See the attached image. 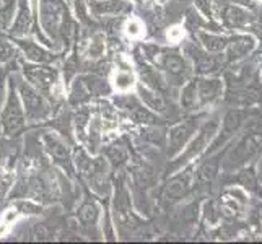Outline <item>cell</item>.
Here are the masks:
<instances>
[{
    "label": "cell",
    "instance_id": "6da1fadb",
    "mask_svg": "<svg viewBox=\"0 0 262 244\" xmlns=\"http://www.w3.org/2000/svg\"><path fill=\"white\" fill-rule=\"evenodd\" d=\"M0 124H2L4 134L10 135V137L20 134L26 125V116H25L20 95H18V92L15 90V85H12V83L8 86V95L4 103L2 116H0Z\"/></svg>",
    "mask_w": 262,
    "mask_h": 244
},
{
    "label": "cell",
    "instance_id": "7a4b0ae2",
    "mask_svg": "<svg viewBox=\"0 0 262 244\" xmlns=\"http://www.w3.org/2000/svg\"><path fill=\"white\" fill-rule=\"evenodd\" d=\"M16 92L20 95L26 121L39 122V121L48 119L51 114V106L48 103L46 96L41 92H38V90L33 85H30L28 81H20Z\"/></svg>",
    "mask_w": 262,
    "mask_h": 244
},
{
    "label": "cell",
    "instance_id": "3957f363",
    "mask_svg": "<svg viewBox=\"0 0 262 244\" xmlns=\"http://www.w3.org/2000/svg\"><path fill=\"white\" fill-rule=\"evenodd\" d=\"M41 12V25L51 38L59 42L60 41V30L64 23L70 18L67 7L62 0H41L39 4Z\"/></svg>",
    "mask_w": 262,
    "mask_h": 244
},
{
    "label": "cell",
    "instance_id": "277c9868",
    "mask_svg": "<svg viewBox=\"0 0 262 244\" xmlns=\"http://www.w3.org/2000/svg\"><path fill=\"white\" fill-rule=\"evenodd\" d=\"M25 78L28 83L33 85L38 92H41L44 96H49L52 88L57 85L59 74L56 69L49 67L48 64H28L23 65Z\"/></svg>",
    "mask_w": 262,
    "mask_h": 244
},
{
    "label": "cell",
    "instance_id": "5b68a950",
    "mask_svg": "<svg viewBox=\"0 0 262 244\" xmlns=\"http://www.w3.org/2000/svg\"><path fill=\"white\" fill-rule=\"evenodd\" d=\"M42 142L54 163L64 169L70 178H74V158H72L67 143L60 137H57L56 134H46L42 137Z\"/></svg>",
    "mask_w": 262,
    "mask_h": 244
},
{
    "label": "cell",
    "instance_id": "8992f818",
    "mask_svg": "<svg viewBox=\"0 0 262 244\" xmlns=\"http://www.w3.org/2000/svg\"><path fill=\"white\" fill-rule=\"evenodd\" d=\"M90 187L99 195H104L110 189V166L104 158H93L92 168L85 178Z\"/></svg>",
    "mask_w": 262,
    "mask_h": 244
},
{
    "label": "cell",
    "instance_id": "52a82bcc",
    "mask_svg": "<svg viewBox=\"0 0 262 244\" xmlns=\"http://www.w3.org/2000/svg\"><path fill=\"white\" fill-rule=\"evenodd\" d=\"M31 25H33V16H31V12H30L28 0H18V8H16L15 20L10 25V28H8V30H10V34L13 36L15 39L25 38V36L30 33Z\"/></svg>",
    "mask_w": 262,
    "mask_h": 244
},
{
    "label": "cell",
    "instance_id": "ba28073f",
    "mask_svg": "<svg viewBox=\"0 0 262 244\" xmlns=\"http://www.w3.org/2000/svg\"><path fill=\"white\" fill-rule=\"evenodd\" d=\"M117 103H119V106L122 107V109H125L130 117L139 124H155L158 119L155 117V114H153L148 107H143V104H140L139 99H135L134 96H124V98H119L117 99Z\"/></svg>",
    "mask_w": 262,
    "mask_h": 244
},
{
    "label": "cell",
    "instance_id": "9c48e42d",
    "mask_svg": "<svg viewBox=\"0 0 262 244\" xmlns=\"http://www.w3.org/2000/svg\"><path fill=\"white\" fill-rule=\"evenodd\" d=\"M15 42L25 54V57L30 62H33V64H51V62L56 60V56H54L52 52L46 51L44 48H41L39 44H36L33 41H26V39L20 38Z\"/></svg>",
    "mask_w": 262,
    "mask_h": 244
},
{
    "label": "cell",
    "instance_id": "30bf717a",
    "mask_svg": "<svg viewBox=\"0 0 262 244\" xmlns=\"http://www.w3.org/2000/svg\"><path fill=\"white\" fill-rule=\"evenodd\" d=\"M157 54H158V57L153 59V60H155V64H158L160 67H163L169 75L179 77V75L184 74V69H186L184 60L178 52L157 49Z\"/></svg>",
    "mask_w": 262,
    "mask_h": 244
},
{
    "label": "cell",
    "instance_id": "8fae6325",
    "mask_svg": "<svg viewBox=\"0 0 262 244\" xmlns=\"http://www.w3.org/2000/svg\"><path fill=\"white\" fill-rule=\"evenodd\" d=\"M192 130H194L192 122L178 124L176 127L169 130V153L171 155H176V153L186 145V142L189 137H191Z\"/></svg>",
    "mask_w": 262,
    "mask_h": 244
},
{
    "label": "cell",
    "instance_id": "7c38bea8",
    "mask_svg": "<svg viewBox=\"0 0 262 244\" xmlns=\"http://www.w3.org/2000/svg\"><path fill=\"white\" fill-rule=\"evenodd\" d=\"M139 75L142 80V85L155 90V92L163 93L168 88L166 80L160 75V72H157V69L153 67H148L147 64H139Z\"/></svg>",
    "mask_w": 262,
    "mask_h": 244
},
{
    "label": "cell",
    "instance_id": "4fadbf2b",
    "mask_svg": "<svg viewBox=\"0 0 262 244\" xmlns=\"http://www.w3.org/2000/svg\"><path fill=\"white\" fill-rule=\"evenodd\" d=\"M139 98H140V101L153 113H165L166 111L165 98L160 92H155V90H151L145 85H140L139 86Z\"/></svg>",
    "mask_w": 262,
    "mask_h": 244
},
{
    "label": "cell",
    "instance_id": "5bb4252c",
    "mask_svg": "<svg viewBox=\"0 0 262 244\" xmlns=\"http://www.w3.org/2000/svg\"><path fill=\"white\" fill-rule=\"evenodd\" d=\"M77 218L82 223V227H95L99 218V207L92 198H86V201L78 207L77 212Z\"/></svg>",
    "mask_w": 262,
    "mask_h": 244
},
{
    "label": "cell",
    "instance_id": "9a60e30c",
    "mask_svg": "<svg viewBox=\"0 0 262 244\" xmlns=\"http://www.w3.org/2000/svg\"><path fill=\"white\" fill-rule=\"evenodd\" d=\"M189 187H191V183H189L187 176H179V178L171 179L165 187L163 198L166 202H173L176 198L183 197L189 191Z\"/></svg>",
    "mask_w": 262,
    "mask_h": 244
},
{
    "label": "cell",
    "instance_id": "2e32d148",
    "mask_svg": "<svg viewBox=\"0 0 262 244\" xmlns=\"http://www.w3.org/2000/svg\"><path fill=\"white\" fill-rule=\"evenodd\" d=\"M90 8L98 16L117 15L125 8V4L122 0H90Z\"/></svg>",
    "mask_w": 262,
    "mask_h": 244
},
{
    "label": "cell",
    "instance_id": "e0dca14e",
    "mask_svg": "<svg viewBox=\"0 0 262 244\" xmlns=\"http://www.w3.org/2000/svg\"><path fill=\"white\" fill-rule=\"evenodd\" d=\"M82 78L83 85L86 86L88 93L92 96H101V95H107L111 92L110 85L106 83V80L103 77H98V75H80Z\"/></svg>",
    "mask_w": 262,
    "mask_h": 244
},
{
    "label": "cell",
    "instance_id": "ac0fdd59",
    "mask_svg": "<svg viewBox=\"0 0 262 244\" xmlns=\"http://www.w3.org/2000/svg\"><path fill=\"white\" fill-rule=\"evenodd\" d=\"M104 153H106L107 161H110L114 168L122 166L124 163L129 160V151L121 142H116V143H113V145H110L104 150Z\"/></svg>",
    "mask_w": 262,
    "mask_h": 244
},
{
    "label": "cell",
    "instance_id": "d6986e66",
    "mask_svg": "<svg viewBox=\"0 0 262 244\" xmlns=\"http://www.w3.org/2000/svg\"><path fill=\"white\" fill-rule=\"evenodd\" d=\"M69 99H70V104H74V106L85 104L86 101L92 99V95L88 93V90L83 85V81H82V78H80V77H77V80L74 81V85H72Z\"/></svg>",
    "mask_w": 262,
    "mask_h": 244
},
{
    "label": "cell",
    "instance_id": "ffe728a7",
    "mask_svg": "<svg viewBox=\"0 0 262 244\" xmlns=\"http://www.w3.org/2000/svg\"><path fill=\"white\" fill-rule=\"evenodd\" d=\"M114 85H116L117 90H122V92H125V90H129L134 85V75L130 74L129 70L117 72L116 78H114Z\"/></svg>",
    "mask_w": 262,
    "mask_h": 244
},
{
    "label": "cell",
    "instance_id": "44dd1931",
    "mask_svg": "<svg viewBox=\"0 0 262 244\" xmlns=\"http://www.w3.org/2000/svg\"><path fill=\"white\" fill-rule=\"evenodd\" d=\"M104 51V42H103V38L101 36H95V38L92 39V44H90V49H88V56L90 57H99Z\"/></svg>",
    "mask_w": 262,
    "mask_h": 244
},
{
    "label": "cell",
    "instance_id": "7402d4cb",
    "mask_svg": "<svg viewBox=\"0 0 262 244\" xmlns=\"http://www.w3.org/2000/svg\"><path fill=\"white\" fill-rule=\"evenodd\" d=\"M13 54H15V51H13V48L10 46V44H8L7 41H4V39H0V64H5V62L12 60Z\"/></svg>",
    "mask_w": 262,
    "mask_h": 244
},
{
    "label": "cell",
    "instance_id": "603a6c76",
    "mask_svg": "<svg viewBox=\"0 0 262 244\" xmlns=\"http://www.w3.org/2000/svg\"><path fill=\"white\" fill-rule=\"evenodd\" d=\"M202 41H204V46L209 51H219L220 48H223V41L219 38H213V36L202 34Z\"/></svg>",
    "mask_w": 262,
    "mask_h": 244
},
{
    "label": "cell",
    "instance_id": "cb8c5ba5",
    "mask_svg": "<svg viewBox=\"0 0 262 244\" xmlns=\"http://www.w3.org/2000/svg\"><path fill=\"white\" fill-rule=\"evenodd\" d=\"M86 121H88L86 114H78V116H75L74 124H75V132H77V137H85V127H86Z\"/></svg>",
    "mask_w": 262,
    "mask_h": 244
},
{
    "label": "cell",
    "instance_id": "d4e9b609",
    "mask_svg": "<svg viewBox=\"0 0 262 244\" xmlns=\"http://www.w3.org/2000/svg\"><path fill=\"white\" fill-rule=\"evenodd\" d=\"M13 2H15V0H0V13L13 8Z\"/></svg>",
    "mask_w": 262,
    "mask_h": 244
},
{
    "label": "cell",
    "instance_id": "484cf974",
    "mask_svg": "<svg viewBox=\"0 0 262 244\" xmlns=\"http://www.w3.org/2000/svg\"><path fill=\"white\" fill-rule=\"evenodd\" d=\"M4 98H5V90H4V86H2V85H0V107H2Z\"/></svg>",
    "mask_w": 262,
    "mask_h": 244
},
{
    "label": "cell",
    "instance_id": "4316f807",
    "mask_svg": "<svg viewBox=\"0 0 262 244\" xmlns=\"http://www.w3.org/2000/svg\"><path fill=\"white\" fill-rule=\"evenodd\" d=\"M2 148H4V142L0 140V151H2Z\"/></svg>",
    "mask_w": 262,
    "mask_h": 244
}]
</instances>
